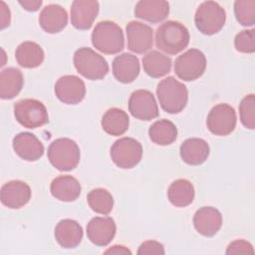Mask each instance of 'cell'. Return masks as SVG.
<instances>
[{
    "label": "cell",
    "mask_w": 255,
    "mask_h": 255,
    "mask_svg": "<svg viewBox=\"0 0 255 255\" xmlns=\"http://www.w3.org/2000/svg\"><path fill=\"white\" fill-rule=\"evenodd\" d=\"M81 184L72 175H60L53 179L50 185L52 195L64 202L75 201L81 194Z\"/></svg>",
    "instance_id": "obj_24"
},
{
    "label": "cell",
    "mask_w": 255,
    "mask_h": 255,
    "mask_svg": "<svg viewBox=\"0 0 255 255\" xmlns=\"http://www.w3.org/2000/svg\"><path fill=\"white\" fill-rule=\"evenodd\" d=\"M142 146L132 137H122L111 147V157L114 163L124 169L134 167L141 159Z\"/></svg>",
    "instance_id": "obj_8"
},
{
    "label": "cell",
    "mask_w": 255,
    "mask_h": 255,
    "mask_svg": "<svg viewBox=\"0 0 255 255\" xmlns=\"http://www.w3.org/2000/svg\"><path fill=\"white\" fill-rule=\"evenodd\" d=\"M87 201L90 207L97 213L107 215L114 207V198L112 194L104 188H95L87 195Z\"/></svg>",
    "instance_id": "obj_31"
},
{
    "label": "cell",
    "mask_w": 255,
    "mask_h": 255,
    "mask_svg": "<svg viewBox=\"0 0 255 255\" xmlns=\"http://www.w3.org/2000/svg\"><path fill=\"white\" fill-rule=\"evenodd\" d=\"M114 77L121 83H132L139 74V62L136 56L124 53L113 61Z\"/></svg>",
    "instance_id": "obj_20"
},
{
    "label": "cell",
    "mask_w": 255,
    "mask_h": 255,
    "mask_svg": "<svg viewBox=\"0 0 255 255\" xmlns=\"http://www.w3.org/2000/svg\"><path fill=\"white\" fill-rule=\"evenodd\" d=\"M226 21L225 10L214 1L202 2L194 16L196 28L204 35H213L218 33Z\"/></svg>",
    "instance_id": "obj_6"
},
{
    "label": "cell",
    "mask_w": 255,
    "mask_h": 255,
    "mask_svg": "<svg viewBox=\"0 0 255 255\" xmlns=\"http://www.w3.org/2000/svg\"><path fill=\"white\" fill-rule=\"evenodd\" d=\"M128 48L136 54H143L152 47L151 27L138 21H130L127 27Z\"/></svg>",
    "instance_id": "obj_13"
},
{
    "label": "cell",
    "mask_w": 255,
    "mask_h": 255,
    "mask_svg": "<svg viewBox=\"0 0 255 255\" xmlns=\"http://www.w3.org/2000/svg\"><path fill=\"white\" fill-rule=\"evenodd\" d=\"M116 223L111 217L97 216L87 225V235L92 243L98 246H107L116 235Z\"/></svg>",
    "instance_id": "obj_16"
},
{
    "label": "cell",
    "mask_w": 255,
    "mask_h": 255,
    "mask_svg": "<svg viewBox=\"0 0 255 255\" xmlns=\"http://www.w3.org/2000/svg\"><path fill=\"white\" fill-rule=\"evenodd\" d=\"M55 239L66 249L77 247L83 239L82 226L73 219H63L55 227Z\"/></svg>",
    "instance_id": "obj_21"
},
{
    "label": "cell",
    "mask_w": 255,
    "mask_h": 255,
    "mask_svg": "<svg viewBox=\"0 0 255 255\" xmlns=\"http://www.w3.org/2000/svg\"><path fill=\"white\" fill-rule=\"evenodd\" d=\"M68 23L67 11L58 4H50L43 8L39 16L41 28L50 34L61 32Z\"/></svg>",
    "instance_id": "obj_19"
},
{
    "label": "cell",
    "mask_w": 255,
    "mask_h": 255,
    "mask_svg": "<svg viewBox=\"0 0 255 255\" xmlns=\"http://www.w3.org/2000/svg\"><path fill=\"white\" fill-rule=\"evenodd\" d=\"M169 14V4L164 0H140L135 4L134 15L150 23L163 21Z\"/></svg>",
    "instance_id": "obj_22"
},
{
    "label": "cell",
    "mask_w": 255,
    "mask_h": 255,
    "mask_svg": "<svg viewBox=\"0 0 255 255\" xmlns=\"http://www.w3.org/2000/svg\"><path fill=\"white\" fill-rule=\"evenodd\" d=\"M206 69V58L197 49H189L175 60L174 72L183 81L189 82L200 78Z\"/></svg>",
    "instance_id": "obj_9"
},
{
    "label": "cell",
    "mask_w": 255,
    "mask_h": 255,
    "mask_svg": "<svg viewBox=\"0 0 255 255\" xmlns=\"http://www.w3.org/2000/svg\"><path fill=\"white\" fill-rule=\"evenodd\" d=\"M80 157L81 153L78 144L68 137L55 139L48 148L49 161L61 171H69L77 167Z\"/></svg>",
    "instance_id": "obj_4"
},
{
    "label": "cell",
    "mask_w": 255,
    "mask_h": 255,
    "mask_svg": "<svg viewBox=\"0 0 255 255\" xmlns=\"http://www.w3.org/2000/svg\"><path fill=\"white\" fill-rule=\"evenodd\" d=\"M167 197L172 205L185 207L194 199V187L187 179H176L169 185Z\"/></svg>",
    "instance_id": "obj_29"
},
{
    "label": "cell",
    "mask_w": 255,
    "mask_h": 255,
    "mask_svg": "<svg viewBox=\"0 0 255 255\" xmlns=\"http://www.w3.org/2000/svg\"><path fill=\"white\" fill-rule=\"evenodd\" d=\"M73 60L78 73L86 79L102 80L109 72V65L105 58L91 48L78 49Z\"/></svg>",
    "instance_id": "obj_5"
},
{
    "label": "cell",
    "mask_w": 255,
    "mask_h": 255,
    "mask_svg": "<svg viewBox=\"0 0 255 255\" xmlns=\"http://www.w3.org/2000/svg\"><path fill=\"white\" fill-rule=\"evenodd\" d=\"M19 4L27 11H37L40 6L42 5L41 0H24V1H19Z\"/></svg>",
    "instance_id": "obj_38"
},
{
    "label": "cell",
    "mask_w": 255,
    "mask_h": 255,
    "mask_svg": "<svg viewBox=\"0 0 255 255\" xmlns=\"http://www.w3.org/2000/svg\"><path fill=\"white\" fill-rule=\"evenodd\" d=\"M165 253L164 247L161 243L155 241V240H148L144 241L140 244L137 250L138 255H163Z\"/></svg>",
    "instance_id": "obj_35"
},
{
    "label": "cell",
    "mask_w": 255,
    "mask_h": 255,
    "mask_svg": "<svg viewBox=\"0 0 255 255\" xmlns=\"http://www.w3.org/2000/svg\"><path fill=\"white\" fill-rule=\"evenodd\" d=\"M13 148L19 157L27 161H36L44 153L43 143L34 133L28 131L20 132L14 136Z\"/></svg>",
    "instance_id": "obj_17"
},
{
    "label": "cell",
    "mask_w": 255,
    "mask_h": 255,
    "mask_svg": "<svg viewBox=\"0 0 255 255\" xmlns=\"http://www.w3.org/2000/svg\"><path fill=\"white\" fill-rule=\"evenodd\" d=\"M99 2L93 0H75L71 5V23L79 30L92 27L99 13Z\"/></svg>",
    "instance_id": "obj_14"
},
{
    "label": "cell",
    "mask_w": 255,
    "mask_h": 255,
    "mask_svg": "<svg viewBox=\"0 0 255 255\" xmlns=\"http://www.w3.org/2000/svg\"><path fill=\"white\" fill-rule=\"evenodd\" d=\"M144 72L151 78H161L171 69V59L158 51H150L142 58Z\"/></svg>",
    "instance_id": "obj_28"
},
{
    "label": "cell",
    "mask_w": 255,
    "mask_h": 255,
    "mask_svg": "<svg viewBox=\"0 0 255 255\" xmlns=\"http://www.w3.org/2000/svg\"><path fill=\"white\" fill-rule=\"evenodd\" d=\"M129 125V119L128 114L118 108L109 109L102 118L103 129L111 135H122L124 134Z\"/></svg>",
    "instance_id": "obj_27"
},
{
    "label": "cell",
    "mask_w": 255,
    "mask_h": 255,
    "mask_svg": "<svg viewBox=\"0 0 255 255\" xmlns=\"http://www.w3.org/2000/svg\"><path fill=\"white\" fill-rule=\"evenodd\" d=\"M57 98L67 105H77L86 96V86L82 79L74 75L61 77L55 84Z\"/></svg>",
    "instance_id": "obj_12"
},
{
    "label": "cell",
    "mask_w": 255,
    "mask_h": 255,
    "mask_svg": "<svg viewBox=\"0 0 255 255\" xmlns=\"http://www.w3.org/2000/svg\"><path fill=\"white\" fill-rule=\"evenodd\" d=\"M234 14L242 26H253L255 24V0L235 1Z\"/></svg>",
    "instance_id": "obj_32"
},
{
    "label": "cell",
    "mask_w": 255,
    "mask_h": 255,
    "mask_svg": "<svg viewBox=\"0 0 255 255\" xmlns=\"http://www.w3.org/2000/svg\"><path fill=\"white\" fill-rule=\"evenodd\" d=\"M193 225L199 234L207 237L213 236L222 226V215L212 206L201 207L193 216Z\"/></svg>",
    "instance_id": "obj_18"
},
{
    "label": "cell",
    "mask_w": 255,
    "mask_h": 255,
    "mask_svg": "<svg viewBox=\"0 0 255 255\" xmlns=\"http://www.w3.org/2000/svg\"><path fill=\"white\" fill-rule=\"evenodd\" d=\"M236 113L228 104L214 106L206 119L209 131L215 135H228L236 127Z\"/></svg>",
    "instance_id": "obj_10"
},
{
    "label": "cell",
    "mask_w": 255,
    "mask_h": 255,
    "mask_svg": "<svg viewBox=\"0 0 255 255\" xmlns=\"http://www.w3.org/2000/svg\"><path fill=\"white\" fill-rule=\"evenodd\" d=\"M30 198L31 188L24 181L11 180L1 188V202L8 208H21L29 202Z\"/></svg>",
    "instance_id": "obj_15"
},
{
    "label": "cell",
    "mask_w": 255,
    "mask_h": 255,
    "mask_svg": "<svg viewBox=\"0 0 255 255\" xmlns=\"http://www.w3.org/2000/svg\"><path fill=\"white\" fill-rule=\"evenodd\" d=\"M181 159L190 165H198L203 163L209 155L208 143L198 137L185 139L179 148Z\"/></svg>",
    "instance_id": "obj_23"
},
{
    "label": "cell",
    "mask_w": 255,
    "mask_h": 255,
    "mask_svg": "<svg viewBox=\"0 0 255 255\" xmlns=\"http://www.w3.org/2000/svg\"><path fill=\"white\" fill-rule=\"evenodd\" d=\"M156 96L161 109L168 114L180 113L188 101L186 87L173 77H167L158 83Z\"/></svg>",
    "instance_id": "obj_2"
},
{
    "label": "cell",
    "mask_w": 255,
    "mask_h": 255,
    "mask_svg": "<svg viewBox=\"0 0 255 255\" xmlns=\"http://www.w3.org/2000/svg\"><path fill=\"white\" fill-rule=\"evenodd\" d=\"M24 77L19 69L10 67L0 74V97L3 100L15 98L22 90Z\"/></svg>",
    "instance_id": "obj_25"
},
{
    "label": "cell",
    "mask_w": 255,
    "mask_h": 255,
    "mask_svg": "<svg viewBox=\"0 0 255 255\" xmlns=\"http://www.w3.org/2000/svg\"><path fill=\"white\" fill-rule=\"evenodd\" d=\"M234 46L238 52L253 53L255 51V30H243L234 39Z\"/></svg>",
    "instance_id": "obj_34"
},
{
    "label": "cell",
    "mask_w": 255,
    "mask_h": 255,
    "mask_svg": "<svg viewBox=\"0 0 255 255\" xmlns=\"http://www.w3.org/2000/svg\"><path fill=\"white\" fill-rule=\"evenodd\" d=\"M105 254H131V252L123 245H114L106 250Z\"/></svg>",
    "instance_id": "obj_39"
},
{
    "label": "cell",
    "mask_w": 255,
    "mask_h": 255,
    "mask_svg": "<svg viewBox=\"0 0 255 255\" xmlns=\"http://www.w3.org/2000/svg\"><path fill=\"white\" fill-rule=\"evenodd\" d=\"M239 115L242 125L249 128H255V96L253 94L245 96L239 105Z\"/></svg>",
    "instance_id": "obj_33"
},
{
    "label": "cell",
    "mask_w": 255,
    "mask_h": 255,
    "mask_svg": "<svg viewBox=\"0 0 255 255\" xmlns=\"http://www.w3.org/2000/svg\"><path fill=\"white\" fill-rule=\"evenodd\" d=\"M148 135L154 143L158 145H168L176 139L177 128L172 122L163 119L154 122L150 126Z\"/></svg>",
    "instance_id": "obj_30"
},
{
    "label": "cell",
    "mask_w": 255,
    "mask_h": 255,
    "mask_svg": "<svg viewBox=\"0 0 255 255\" xmlns=\"http://www.w3.org/2000/svg\"><path fill=\"white\" fill-rule=\"evenodd\" d=\"M92 44L97 50L104 54H118L125 46L123 30L115 22H99L92 33Z\"/></svg>",
    "instance_id": "obj_3"
},
{
    "label": "cell",
    "mask_w": 255,
    "mask_h": 255,
    "mask_svg": "<svg viewBox=\"0 0 255 255\" xmlns=\"http://www.w3.org/2000/svg\"><path fill=\"white\" fill-rule=\"evenodd\" d=\"M253 246L245 240H235L231 242L227 249L226 254H253Z\"/></svg>",
    "instance_id": "obj_36"
},
{
    "label": "cell",
    "mask_w": 255,
    "mask_h": 255,
    "mask_svg": "<svg viewBox=\"0 0 255 255\" xmlns=\"http://www.w3.org/2000/svg\"><path fill=\"white\" fill-rule=\"evenodd\" d=\"M44 51L40 45L32 41L21 43L15 51L17 63L27 69L39 67L44 61Z\"/></svg>",
    "instance_id": "obj_26"
},
{
    "label": "cell",
    "mask_w": 255,
    "mask_h": 255,
    "mask_svg": "<svg viewBox=\"0 0 255 255\" xmlns=\"http://www.w3.org/2000/svg\"><path fill=\"white\" fill-rule=\"evenodd\" d=\"M14 116L17 122L27 128H37L49 121L46 107L35 99H24L14 105Z\"/></svg>",
    "instance_id": "obj_7"
},
{
    "label": "cell",
    "mask_w": 255,
    "mask_h": 255,
    "mask_svg": "<svg viewBox=\"0 0 255 255\" xmlns=\"http://www.w3.org/2000/svg\"><path fill=\"white\" fill-rule=\"evenodd\" d=\"M128 111L133 118L141 121H151L159 114L154 96L147 90H136L130 95Z\"/></svg>",
    "instance_id": "obj_11"
},
{
    "label": "cell",
    "mask_w": 255,
    "mask_h": 255,
    "mask_svg": "<svg viewBox=\"0 0 255 255\" xmlns=\"http://www.w3.org/2000/svg\"><path fill=\"white\" fill-rule=\"evenodd\" d=\"M189 39L187 28L177 21H166L155 32L156 47L169 55H175L183 51L187 47Z\"/></svg>",
    "instance_id": "obj_1"
},
{
    "label": "cell",
    "mask_w": 255,
    "mask_h": 255,
    "mask_svg": "<svg viewBox=\"0 0 255 255\" xmlns=\"http://www.w3.org/2000/svg\"><path fill=\"white\" fill-rule=\"evenodd\" d=\"M0 28L4 29L10 25L11 13L5 2L0 1Z\"/></svg>",
    "instance_id": "obj_37"
}]
</instances>
